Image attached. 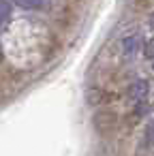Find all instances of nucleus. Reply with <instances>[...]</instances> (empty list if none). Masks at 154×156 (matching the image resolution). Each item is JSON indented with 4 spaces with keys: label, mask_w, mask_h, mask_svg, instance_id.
Wrapping results in <instances>:
<instances>
[{
    "label": "nucleus",
    "mask_w": 154,
    "mask_h": 156,
    "mask_svg": "<svg viewBox=\"0 0 154 156\" xmlns=\"http://www.w3.org/2000/svg\"><path fill=\"white\" fill-rule=\"evenodd\" d=\"M145 56L154 58V39H152V41H148V45H145Z\"/></svg>",
    "instance_id": "423d86ee"
},
{
    "label": "nucleus",
    "mask_w": 154,
    "mask_h": 156,
    "mask_svg": "<svg viewBox=\"0 0 154 156\" xmlns=\"http://www.w3.org/2000/svg\"><path fill=\"white\" fill-rule=\"evenodd\" d=\"M0 60H2V47H0Z\"/></svg>",
    "instance_id": "6e6552de"
},
{
    "label": "nucleus",
    "mask_w": 154,
    "mask_h": 156,
    "mask_svg": "<svg viewBox=\"0 0 154 156\" xmlns=\"http://www.w3.org/2000/svg\"><path fill=\"white\" fill-rule=\"evenodd\" d=\"M139 37H128V39H124V43H122V49H124V54L126 56H133L135 51H137V47H139Z\"/></svg>",
    "instance_id": "7ed1b4c3"
},
{
    "label": "nucleus",
    "mask_w": 154,
    "mask_h": 156,
    "mask_svg": "<svg viewBox=\"0 0 154 156\" xmlns=\"http://www.w3.org/2000/svg\"><path fill=\"white\" fill-rule=\"evenodd\" d=\"M11 15V5L7 2V0H0V24H5Z\"/></svg>",
    "instance_id": "20e7f679"
},
{
    "label": "nucleus",
    "mask_w": 154,
    "mask_h": 156,
    "mask_svg": "<svg viewBox=\"0 0 154 156\" xmlns=\"http://www.w3.org/2000/svg\"><path fill=\"white\" fill-rule=\"evenodd\" d=\"M145 145H154V120L145 126Z\"/></svg>",
    "instance_id": "39448f33"
},
{
    "label": "nucleus",
    "mask_w": 154,
    "mask_h": 156,
    "mask_svg": "<svg viewBox=\"0 0 154 156\" xmlns=\"http://www.w3.org/2000/svg\"><path fill=\"white\" fill-rule=\"evenodd\" d=\"M145 94H148V83H145V81H135V83L128 88V96L135 98V101L145 98Z\"/></svg>",
    "instance_id": "f03ea898"
},
{
    "label": "nucleus",
    "mask_w": 154,
    "mask_h": 156,
    "mask_svg": "<svg viewBox=\"0 0 154 156\" xmlns=\"http://www.w3.org/2000/svg\"><path fill=\"white\" fill-rule=\"evenodd\" d=\"M13 2L26 11H45V9H49L52 0H13Z\"/></svg>",
    "instance_id": "f257e3e1"
},
{
    "label": "nucleus",
    "mask_w": 154,
    "mask_h": 156,
    "mask_svg": "<svg viewBox=\"0 0 154 156\" xmlns=\"http://www.w3.org/2000/svg\"><path fill=\"white\" fill-rule=\"evenodd\" d=\"M150 26H152V28H154V15H152V20H150Z\"/></svg>",
    "instance_id": "0eeeda50"
}]
</instances>
